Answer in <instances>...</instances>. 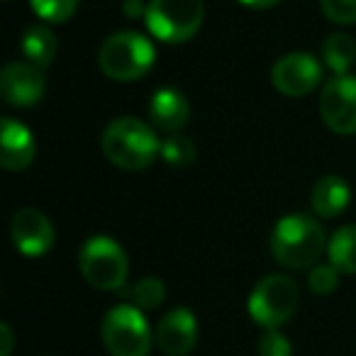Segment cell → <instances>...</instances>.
<instances>
[{
  "mask_svg": "<svg viewBox=\"0 0 356 356\" xmlns=\"http://www.w3.org/2000/svg\"><path fill=\"white\" fill-rule=\"evenodd\" d=\"M79 268L86 281L98 291H118L124 286L129 273L127 254L110 237L88 239L79 254Z\"/></svg>",
  "mask_w": 356,
  "mask_h": 356,
  "instance_id": "cell-7",
  "label": "cell"
},
{
  "mask_svg": "<svg viewBox=\"0 0 356 356\" xmlns=\"http://www.w3.org/2000/svg\"><path fill=\"white\" fill-rule=\"evenodd\" d=\"M322 79V66L312 54L293 51L283 54L271 69V83L278 93L288 98H302L312 93Z\"/></svg>",
  "mask_w": 356,
  "mask_h": 356,
  "instance_id": "cell-9",
  "label": "cell"
},
{
  "mask_svg": "<svg viewBox=\"0 0 356 356\" xmlns=\"http://www.w3.org/2000/svg\"><path fill=\"white\" fill-rule=\"evenodd\" d=\"M327 257L339 273H356V225H346L332 234Z\"/></svg>",
  "mask_w": 356,
  "mask_h": 356,
  "instance_id": "cell-17",
  "label": "cell"
},
{
  "mask_svg": "<svg viewBox=\"0 0 356 356\" xmlns=\"http://www.w3.org/2000/svg\"><path fill=\"white\" fill-rule=\"evenodd\" d=\"M203 17V0H149L144 22L163 44H184L195 37Z\"/></svg>",
  "mask_w": 356,
  "mask_h": 356,
  "instance_id": "cell-4",
  "label": "cell"
},
{
  "mask_svg": "<svg viewBox=\"0 0 356 356\" xmlns=\"http://www.w3.org/2000/svg\"><path fill=\"white\" fill-rule=\"evenodd\" d=\"M259 356H291L293 346L288 341L286 334H281L278 330H266L259 339Z\"/></svg>",
  "mask_w": 356,
  "mask_h": 356,
  "instance_id": "cell-24",
  "label": "cell"
},
{
  "mask_svg": "<svg viewBox=\"0 0 356 356\" xmlns=\"http://www.w3.org/2000/svg\"><path fill=\"white\" fill-rule=\"evenodd\" d=\"M322 13L337 25H354L356 22V0H320Z\"/></svg>",
  "mask_w": 356,
  "mask_h": 356,
  "instance_id": "cell-23",
  "label": "cell"
},
{
  "mask_svg": "<svg viewBox=\"0 0 356 356\" xmlns=\"http://www.w3.org/2000/svg\"><path fill=\"white\" fill-rule=\"evenodd\" d=\"M327 247L322 225L302 213L286 215L276 222L271 234V254L286 268L315 266Z\"/></svg>",
  "mask_w": 356,
  "mask_h": 356,
  "instance_id": "cell-1",
  "label": "cell"
},
{
  "mask_svg": "<svg viewBox=\"0 0 356 356\" xmlns=\"http://www.w3.org/2000/svg\"><path fill=\"white\" fill-rule=\"evenodd\" d=\"M13 244L25 257H44L54 247V225L44 213L35 208H22L15 213L10 225Z\"/></svg>",
  "mask_w": 356,
  "mask_h": 356,
  "instance_id": "cell-10",
  "label": "cell"
},
{
  "mask_svg": "<svg viewBox=\"0 0 356 356\" xmlns=\"http://www.w3.org/2000/svg\"><path fill=\"white\" fill-rule=\"evenodd\" d=\"M191 115V105L186 95L176 88H159L149 100V118L159 129L168 134H178L186 127Z\"/></svg>",
  "mask_w": 356,
  "mask_h": 356,
  "instance_id": "cell-14",
  "label": "cell"
},
{
  "mask_svg": "<svg viewBox=\"0 0 356 356\" xmlns=\"http://www.w3.org/2000/svg\"><path fill=\"white\" fill-rule=\"evenodd\" d=\"M147 8L149 6H142V0H124V17L129 20H137V17H147Z\"/></svg>",
  "mask_w": 356,
  "mask_h": 356,
  "instance_id": "cell-25",
  "label": "cell"
},
{
  "mask_svg": "<svg viewBox=\"0 0 356 356\" xmlns=\"http://www.w3.org/2000/svg\"><path fill=\"white\" fill-rule=\"evenodd\" d=\"M322 56H325L327 69H332L337 76H344L354 66L356 59V42L349 35H330L322 44Z\"/></svg>",
  "mask_w": 356,
  "mask_h": 356,
  "instance_id": "cell-18",
  "label": "cell"
},
{
  "mask_svg": "<svg viewBox=\"0 0 356 356\" xmlns=\"http://www.w3.org/2000/svg\"><path fill=\"white\" fill-rule=\"evenodd\" d=\"M154 61H156L154 44L139 32H115L103 42L98 51V64L103 74L122 83L147 76Z\"/></svg>",
  "mask_w": 356,
  "mask_h": 356,
  "instance_id": "cell-3",
  "label": "cell"
},
{
  "mask_svg": "<svg viewBox=\"0 0 356 356\" xmlns=\"http://www.w3.org/2000/svg\"><path fill=\"white\" fill-rule=\"evenodd\" d=\"M132 298L139 310H156L166 300V286H163L161 278L147 276L137 281V286L132 288Z\"/></svg>",
  "mask_w": 356,
  "mask_h": 356,
  "instance_id": "cell-21",
  "label": "cell"
},
{
  "mask_svg": "<svg viewBox=\"0 0 356 356\" xmlns=\"http://www.w3.org/2000/svg\"><path fill=\"white\" fill-rule=\"evenodd\" d=\"M37 142L22 122L3 118L0 124V166L8 171H22L35 161Z\"/></svg>",
  "mask_w": 356,
  "mask_h": 356,
  "instance_id": "cell-13",
  "label": "cell"
},
{
  "mask_svg": "<svg viewBox=\"0 0 356 356\" xmlns=\"http://www.w3.org/2000/svg\"><path fill=\"white\" fill-rule=\"evenodd\" d=\"M0 341H3V349H0V356H10L13 354V344H15V337H13L10 325H0Z\"/></svg>",
  "mask_w": 356,
  "mask_h": 356,
  "instance_id": "cell-26",
  "label": "cell"
},
{
  "mask_svg": "<svg viewBox=\"0 0 356 356\" xmlns=\"http://www.w3.org/2000/svg\"><path fill=\"white\" fill-rule=\"evenodd\" d=\"M351 200V188L341 176H322L320 181L315 184L312 188V195H310V203H312V210L315 215L325 220H332V218H339L341 213L346 210Z\"/></svg>",
  "mask_w": 356,
  "mask_h": 356,
  "instance_id": "cell-15",
  "label": "cell"
},
{
  "mask_svg": "<svg viewBox=\"0 0 356 356\" xmlns=\"http://www.w3.org/2000/svg\"><path fill=\"white\" fill-rule=\"evenodd\" d=\"M307 286L317 296H330L339 286V271L332 264H317V266H312L310 276H307Z\"/></svg>",
  "mask_w": 356,
  "mask_h": 356,
  "instance_id": "cell-22",
  "label": "cell"
},
{
  "mask_svg": "<svg viewBox=\"0 0 356 356\" xmlns=\"http://www.w3.org/2000/svg\"><path fill=\"white\" fill-rule=\"evenodd\" d=\"M0 93H3V100L13 108L35 105L44 95V76L37 66L13 61L0 74Z\"/></svg>",
  "mask_w": 356,
  "mask_h": 356,
  "instance_id": "cell-11",
  "label": "cell"
},
{
  "mask_svg": "<svg viewBox=\"0 0 356 356\" xmlns=\"http://www.w3.org/2000/svg\"><path fill=\"white\" fill-rule=\"evenodd\" d=\"M56 49H59V42H56L54 32L44 25H32L22 37V54H25L27 64L37 66V69L49 66L56 56Z\"/></svg>",
  "mask_w": 356,
  "mask_h": 356,
  "instance_id": "cell-16",
  "label": "cell"
},
{
  "mask_svg": "<svg viewBox=\"0 0 356 356\" xmlns=\"http://www.w3.org/2000/svg\"><path fill=\"white\" fill-rule=\"evenodd\" d=\"M32 10L37 13V17H42L44 22L51 25H64L74 17L79 0H30Z\"/></svg>",
  "mask_w": 356,
  "mask_h": 356,
  "instance_id": "cell-20",
  "label": "cell"
},
{
  "mask_svg": "<svg viewBox=\"0 0 356 356\" xmlns=\"http://www.w3.org/2000/svg\"><path fill=\"white\" fill-rule=\"evenodd\" d=\"M298 286L283 273H271L254 286L249 296V315L264 330H278L293 317L298 307Z\"/></svg>",
  "mask_w": 356,
  "mask_h": 356,
  "instance_id": "cell-6",
  "label": "cell"
},
{
  "mask_svg": "<svg viewBox=\"0 0 356 356\" xmlns=\"http://www.w3.org/2000/svg\"><path fill=\"white\" fill-rule=\"evenodd\" d=\"M320 115L337 134L356 132V79L349 74L332 76L320 95Z\"/></svg>",
  "mask_w": 356,
  "mask_h": 356,
  "instance_id": "cell-8",
  "label": "cell"
},
{
  "mask_svg": "<svg viewBox=\"0 0 356 356\" xmlns=\"http://www.w3.org/2000/svg\"><path fill=\"white\" fill-rule=\"evenodd\" d=\"M242 6H247V8H254V10H266V8H273V6H278L281 0H239Z\"/></svg>",
  "mask_w": 356,
  "mask_h": 356,
  "instance_id": "cell-27",
  "label": "cell"
},
{
  "mask_svg": "<svg viewBox=\"0 0 356 356\" xmlns=\"http://www.w3.org/2000/svg\"><path fill=\"white\" fill-rule=\"evenodd\" d=\"M103 344L110 356H149L152 327L137 305H118L103 320Z\"/></svg>",
  "mask_w": 356,
  "mask_h": 356,
  "instance_id": "cell-5",
  "label": "cell"
},
{
  "mask_svg": "<svg viewBox=\"0 0 356 356\" xmlns=\"http://www.w3.org/2000/svg\"><path fill=\"white\" fill-rule=\"evenodd\" d=\"M198 149H195L193 139L186 134H168L166 142H161V159L173 168H186L195 161Z\"/></svg>",
  "mask_w": 356,
  "mask_h": 356,
  "instance_id": "cell-19",
  "label": "cell"
},
{
  "mask_svg": "<svg viewBox=\"0 0 356 356\" xmlns=\"http://www.w3.org/2000/svg\"><path fill=\"white\" fill-rule=\"evenodd\" d=\"M103 154L124 171H142L161 154L154 129L137 118H118L103 132Z\"/></svg>",
  "mask_w": 356,
  "mask_h": 356,
  "instance_id": "cell-2",
  "label": "cell"
},
{
  "mask_svg": "<svg viewBox=\"0 0 356 356\" xmlns=\"http://www.w3.org/2000/svg\"><path fill=\"white\" fill-rule=\"evenodd\" d=\"M156 344L166 356H188L198 344V320L188 307L166 312L156 327Z\"/></svg>",
  "mask_w": 356,
  "mask_h": 356,
  "instance_id": "cell-12",
  "label": "cell"
}]
</instances>
